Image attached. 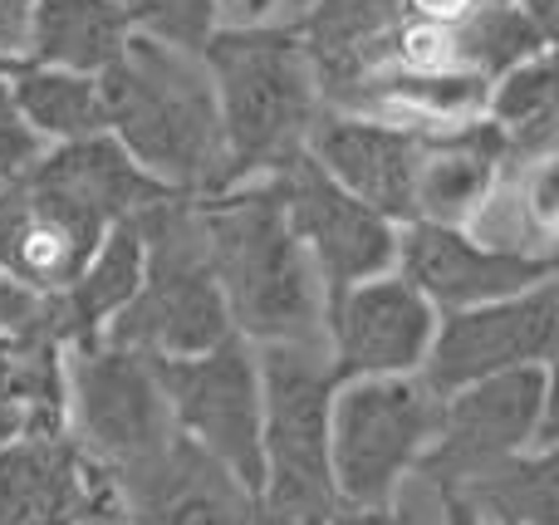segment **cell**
I'll return each instance as SVG.
<instances>
[{
  "mask_svg": "<svg viewBox=\"0 0 559 525\" xmlns=\"http://www.w3.org/2000/svg\"><path fill=\"white\" fill-rule=\"evenodd\" d=\"M133 525H251L255 497H246L216 462H206L182 438L147 462L143 472L114 481Z\"/></svg>",
  "mask_w": 559,
  "mask_h": 525,
  "instance_id": "obj_18",
  "label": "cell"
},
{
  "mask_svg": "<svg viewBox=\"0 0 559 525\" xmlns=\"http://www.w3.org/2000/svg\"><path fill=\"white\" fill-rule=\"evenodd\" d=\"M74 525H133L128 521V511H123V501H108V506H98V511H88L84 521H74Z\"/></svg>",
  "mask_w": 559,
  "mask_h": 525,
  "instance_id": "obj_36",
  "label": "cell"
},
{
  "mask_svg": "<svg viewBox=\"0 0 559 525\" xmlns=\"http://www.w3.org/2000/svg\"><path fill=\"white\" fill-rule=\"evenodd\" d=\"M138 231L143 281L98 344H118L143 359H192L231 339V314L197 226V196H167L147 206L138 216Z\"/></svg>",
  "mask_w": 559,
  "mask_h": 525,
  "instance_id": "obj_4",
  "label": "cell"
},
{
  "mask_svg": "<svg viewBox=\"0 0 559 525\" xmlns=\"http://www.w3.org/2000/svg\"><path fill=\"white\" fill-rule=\"evenodd\" d=\"M481 123L501 138L511 163H550L559 143V94H555V55L525 59L511 74L491 79Z\"/></svg>",
  "mask_w": 559,
  "mask_h": 525,
  "instance_id": "obj_23",
  "label": "cell"
},
{
  "mask_svg": "<svg viewBox=\"0 0 559 525\" xmlns=\"http://www.w3.org/2000/svg\"><path fill=\"white\" fill-rule=\"evenodd\" d=\"M114 497L69 438H20L0 452V525H74Z\"/></svg>",
  "mask_w": 559,
  "mask_h": 525,
  "instance_id": "obj_16",
  "label": "cell"
},
{
  "mask_svg": "<svg viewBox=\"0 0 559 525\" xmlns=\"http://www.w3.org/2000/svg\"><path fill=\"white\" fill-rule=\"evenodd\" d=\"M20 438H25V418H20V408H15V403H5V398H0V452H5V448H15Z\"/></svg>",
  "mask_w": 559,
  "mask_h": 525,
  "instance_id": "obj_34",
  "label": "cell"
},
{
  "mask_svg": "<svg viewBox=\"0 0 559 525\" xmlns=\"http://www.w3.org/2000/svg\"><path fill=\"white\" fill-rule=\"evenodd\" d=\"M173 432L261 501V363L255 344L226 339L192 359H147Z\"/></svg>",
  "mask_w": 559,
  "mask_h": 525,
  "instance_id": "obj_8",
  "label": "cell"
},
{
  "mask_svg": "<svg viewBox=\"0 0 559 525\" xmlns=\"http://www.w3.org/2000/svg\"><path fill=\"white\" fill-rule=\"evenodd\" d=\"M197 226L236 339L255 349L324 344V290L271 182H241L197 196Z\"/></svg>",
  "mask_w": 559,
  "mask_h": 525,
  "instance_id": "obj_1",
  "label": "cell"
},
{
  "mask_svg": "<svg viewBox=\"0 0 559 525\" xmlns=\"http://www.w3.org/2000/svg\"><path fill=\"white\" fill-rule=\"evenodd\" d=\"M138 281H143V231H138V216H128V222L108 226L104 241L84 261V271L69 281V290H59L49 300V334L64 349L98 344L108 334V324L128 310Z\"/></svg>",
  "mask_w": 559,
  "mask_h": 525,
  "instance_id": "obj_20",
  "label": "cell"
},
{
  "mask_svg": "<svg viewBox=\"0 0 559 525\" xmlns=\"http://www.w3.org/2000/svg\"><path fill=\"white\" fill-rule=\"evenodd\" d=\"M35 0H0V69H15L25 59V29Z\"/></svg>",
  "mask_w": 559,
  "mask_h": 525,
  "instance_id": "obj_31",
  "label": "cell"
},
{
  "mask_svg": "<svg viewBox=\"0 0 559 525\" xmlns=\"http://www.w3.org/2000/svg\"><path fill=\"white\" fill-rule=\"evenodd\" d=\"M104 133L173 196H212L226 187V147L212 79L187 49L133 35L98 74Z\"/></svg>",
  "mask_w": 559,
  "mask_h": 525,
  "instance_id": "obj_2",
  "label": "cell"
},
{
  "mask_svg": "<svg viewBox=\"0 0 559 525\" xmlns=\"http://www.w3.org/2000/svg\"><path fill=\"white\" fill-rule=\"evenodd\" d=\"M49 300H39L35 290L15 285L10 275H0V339H20V334L49 330Z\"/></svg>",
  "mask_w": 559,
  "mask_h": 525,
  "instance_id": "obj_30",
  "label": "cell"
},
{
  "mask_svg": "<svg viewBox=\"0 0 559 525\" xmlns=\"http://www.w3.org/2000/svg\"><path fill=\"white\" fill-rule=\"evenodd\" d=\"M423 138L427 128L413 123L319 108L305 153L364 206H373L393 226H407L413 222V177L417 157H423Z\"/></svg>",
  "mask_w": 559,
  "mask_h": 525,
  "instance_id": "obj_15",
  "label": "cell"
},
{
  "mask_svg": "<svg viewBox=\"0 0 559 525\" xmlns=\"http://www.w3.org/2000/svg\"><path fill=\"white\" fill-rule=\"evenodd\" d=\"M555 339H559V281H540L521 295L476 305V310L437 314L432 349H427L417 379L437 398H447V393L466 389V383L550 363Z\"/></svg>",
  "mask_w": 559,
  "mask_h": 525,
  "instance_id": "obj_11",
  "label": "cell"
},
{
  "mask_svg": "<svg viewBox=\"0 0 559 525\" xmlns=\"http://www.w3.org/2000/svg\"><path fill=\"white\" fill-rule=\"evenodd\" d=\"M550 393H555L550 363L496 373V379L447 393L437 438L427 448V457L417 462L413 477H423L437 491H462L466 481L486 477L491 467L521 457V452L555 448Z\"/></svg>",
  "mask_w": 559,
  "mask_h": 525,
  "instance_id": "obj_9",
  "label": "cell"
},
{
  "mask_svg": "<svg viewBox=\"0 0 559 525\" xmlns=\"http://www.w3.org/2000/svg\"><path fill=\"white\" fill-rule=\"evenodd\" d=\"M0 74H10V69H0Z\"/></svg>",
  "mask_w": 559,
  "mask_h": 525,
  "instance_id": "obj_40",
  "label": "cell"
},
{
  "mask_svg": "<svg viewBox=\"0 0 559 525\" xmlns=\"http://www.w3.org/2000/svg\"><path fill=\"white\" fill-rule=\"evenodd\" d=\"M35 177H45L49 187L69 192L74 202H84L88 212H98L104 222L143 216L147 206H157V202L173 196L163 182H153V177H147L108 133L84 138V143L49 147V153L39 157Z\"/></svg>",
  "mask_w": 559,
  "mask_h": 525,
  "instance_id": "obj_22",
  "label": "cell"
},
{
  "mask_svg": "<svg viewBox=\"0 0 559 525\" xmlns=\"http://www.w3.org/2000/svg\"><path fill=\"white\" fill-rule=\"evenodd\" d=\"M133 35L157 45L202 55V45L222 29V0H118Z\"/></svg>",
  "mask_w": 559,
  "mask_h": 525,
  "instance_id": "obj_27",
  "label": "cell"
},
{
  "mask_svg": "<svg viewBox=\"0 0 559 525\" xmlns=\"http://www.w3.org/2000/svg\"><path fill=\"white\" fill-rule=\"evenodd\" d=\"M437 310L397 271L324 300V359L334 383L413 379L432 349Z\"/></svg>",
  "mask_w": 559,
  "mask_h": 525,
  "instance_id": "obj_12",
  "label": "cell"
},
{
  "mask_svg": "<svg viewBox=\"0 0 559 525\" xmlns=\"http://www.w3.org/2000/svg\"><path fill=\"white\" fill-rule=\"evenodd\" d=\"M515 5L525 10V20H531L545 39L559 35V0H515Z\"/></svg>",
  "mask_w": 559,
  "mask_h": 525,
  "instance_id": "obj_33",
  "label": "cell"
},
{
  "mask_svg": "<svg viewBox=\"0 0 559 525\" xmlns=\"http://www.w3.org/2000/svg\"><path fill=\"white\" fill-rule=\"evenodd\" d=\"M49 147L35 138V128L25 123V114H20L15 94H10L5 74H0V187H15L25 182L29 172L39 167V157H45Z\"/></svg>",
  "mask_w": 559,
  "mask_h": 525,
  "instance_id": "obj_28",
  "label": "cell"
},
{
  "mask_svg": "<svg viewBox=\"0 0 559 525\" xmlns=\"http://www.w3.org/2000/svg\"><path fill=\"white\" fill-rule=\"evenodd\" d=\"M442 398L423 379H354L334 389L329 481L334 506H388L427 457Z\"/></svg>",
  "mask_w": 559,
  "mask_h": 525,
  "instance_id": "obj_6",
  "label": "cell"
},
{
  "mask_svg": "<svg viewBox=\"0 0 559 525\" xmlns=\"http://www.w3.org/2000/svg\"><path fill=\"white\" fill-rule=\"evenodd\" d=\"M456 497L481 516V525H559L555 448H535L466 481Z\"/></svg>",
  "mask_w": 559,
  "mask_h": 525,
  "instance_id": "obj_25",
  "label": "cell"
},
{
  "mask_svg": "<svg viewBox=\"0 0 559 525\" xmlns=\"http://www.w3.org/2000/svg\"><path fill=\"white\" fill-rule=\"evenodd\" d=\"M437 497H442V525H481V516L456 491H437Z\"/></svg>",
  "mask_w": 559,
  "mask_h": 525,
  "instance_id": "obj_35",
  "label": "cell"
},
{
  "mask_svg": "<svg viewBox=\"0 0 559 525\" xmlns=\"http://www.w3.org/2000/svg\"><path fill=\"white\" fill-rule=\"evenodd\" d=\"M324 525H397L388 506H334Z\"/></svg>",
  "mask_w": 559,
  "mask_h": 525,
  "instance_id": "obj_32",
  "label": "cell"
},
{
  "mask_svg": "<svg viewBox=\"0 0 559 525\" xmlns=\"http://www.w3.org/2000/svg\"><path fill=\"white\" fill-rule=\"evenodd\" d=\"M397 275L432 305L437 314L476 310V305L521 295L540 281H555L559 261L535 251H506L481 241L466 226L407 222L397 226Z\"/></svg>",
  "mask_w": 559,
  "mask_h": 525,
  "instance_id": "obj_13",
  "label": "cell"
},
{
  "mask_svg": "<svg viewBox=\"0 0 559 525\" xmlns=\"http://www.w3.org/2000/svg\"><path fill=\"white\" fill-rule=\"evenodd\" d=\"M452 45H456V64L481 74L486 84L511 74L525 59L555 55V39H545L540 29L525 20V10L515 5V0H486V5H476L472 15L452 29Z\"/></svg>",
  "mask_w": 559,
  "mask_h": 525,
  "instance_id": "obj_26",
  "label": "cell"
},
{
  "mask_svg": "<svg viewBox=\"0 0 559 525\" xmlns=\"http://www.w3.org/2000/svg\"><path fill=\"white\" fill-rule=\"evenodd\" d=\"M15 344H20V339H0V398H5L10 369H15Z\"/></svg>",
  "mask_w": 559,
  "mask_h": 525,
  "instance_id": "obj_37",
  "label": "cell"
},
{
  "mask_svg": "<svg viewBox=\"0 0 559 525\" xmlns=\"http://www.w3.org/2000/svg\"><path fill=\"white\" fill-rule=\"evenodd\" d=\"M128 39H133V25L118 0H35L20 64L98 79L123 55Z\"/></svg>",
  "mask_w": 559,
  "mask_h": 525,
  "instance_id": "obj_21",
  "label": "cell"
},
{
  "mask_svg": "<svg viewBox=\"0 0 559 525\" xmlns=\"http://www.w3.org/2000/svg\"><path fill=\"white\" fill-rule=\"evenodd\" d=\"M261 501L285 525L334 511L329 481V413L334 373L324 344H261Z\"/></svg>",
  "mask_w": 559,
  "mask_h": 525,
  "instance_id": "obj_5",
  "label": "cell"
},
{
  "mask_svg": "<svg viewBox=\"0 0 559 525\" xmlns=\"http://www.w3.org/2000/svg\"><path fill=\"white\" fill-rule=\"evenodd\" d=\"M305 525H324V516H319V521H305Z\"/></svg>",
  "mask_w": 559,
  "mask_h": 525,
  "instance_id": "obj_39",
  "label": "cell"
},
{
  "mask_svg": "<svg viewBox=\"0 0 559 525\" xmlns=\"http://www.w3.org/2000/svg\"><path fill=\"white\" fill-rule=\"evenodd\" d=\"M10 94H15L25 123L45 147L84 143V138L104 133V88L88 74H64V69H39L15 64L5 74Z\"/></svg>",
  "mask_w": 559,
  "mask_h": 525,
  "instance_id": "obj_24",
  "label": "cell"
},
{
  "mask_svg": "<svg viewBox=\"0 0 559 525\" xmlns=\"http://www.w3.org/2000/svg\"><path fill=\"white\" fill-rule=\"evenodd\" d=\"M314 0H222V25L236 29H295Z\"/></svg>",
  "mask_w": 559,
  "mask_h": 525,
  "instance_id": "obj_29",
  "label": "cell"
},
{
  "mask_svg": "<svg viewBox=\"0 0 559 525\" xmlns=\"http://www.w3.org/2000/svg\"><path fill=\"white\" fill-rule=\"evenodd\" d=\"M197 59L212 79L222 118L226 187L265 182L285 163L305 157L324 98L295 29L222 25Z\"/></svg>",
  "mask_w": 559,
  "mask_h": 525,
  "instance_id": "obj_3",
  "label": "cell"
},
{
  "mask_svg": "<svg viewBox=\"0 0 559 525\" xmlns=\"http://www.w3.org/2000/svg\"><path fill=\"white\" fill-rule=\"evenodd\" d=\"M407 20V0H314L295 25L319 79L324 108L388 59V39Z\"/></svg>",
  "mask_w": 559,
  "mask_h": 525,
  "instance_id": "obj_19",
  "label": "cell"
},
{
  "mask_svg": "<svg viewBox=\"0 0 559 525\" xmlns=\"http://www.w3.org/2000/svg\"><path fill=\"white\" fill-rule=\"evenodd\" d=\"M108 226L114 222L29 172L25 182L0 187V275L55 300L84 271Z\"/></svg>",
  "mask_w": 559,
  "mask_h": 525,
  "instance_id": "obj_14",
  "label": "cell"
},
{
  "mask_svg": "<svg viewBox=\"0 0 559 525\" xmlns=\"http://www.w3.org/2000/svg\"><path fill=\"white\" fill-rule=\"evenodd\" d=\"M265 182L280 196L289 231L305 246L324 300L358 281L388 275L397 265V226L378 216L373 206H364L354 192H344L309 153L285 163Z\"/></svg>",
  "mask_w": 559,
  "mask_h": 525,
  "instance_id": "obj_10",
  "label": "cell"
},
{
  "mask_svg": "<svg viewBox=\"0 0 559 525\" xmlns=\"http://www.w3.org/2000/svg\"><path fill=\"white\" fill-rule=\"evenodd\" d=\"M251 525H285V521H275L271 511H261V506H255V521H251Z\"/></svg>",
  "mask_w": 559,
  "mask_h": 525,
  "instance_id": "obj_38",
  "label": "cell"
},
{
  "mask_svg": "<svg viewBox=\"0 0 559 525\" xmlns=\"http://www.w3.org/2000/svg\"><path fill=\"white\" fill-rule=\"evenodd\" d=\"M506 167H511V153L481 118L456 128H427L413 177V222L476 226L501 192Z\"/></svg>",
  "mask_w": 559,
  "mask_h": 525,
  "instance_id": "obj_17",
  "label": "cell"
},
{
  "mask_svg": "<svg viewBox=\"0 0 559 525\" xmlns=\"http://www.w3.org/2000/svg\"><path fill=\"white\" fill-rule=\"evenodd\" d=\"M64 389L69 442L108 481L143 472L177 442L173 413L143 354L118 344H79L64 354Z\"/></svg>",
  "mask_w": 559,
  "mask_h": 525,
  "instance_id": "obj_7",
  "label": "cell"
}]
</instances>
